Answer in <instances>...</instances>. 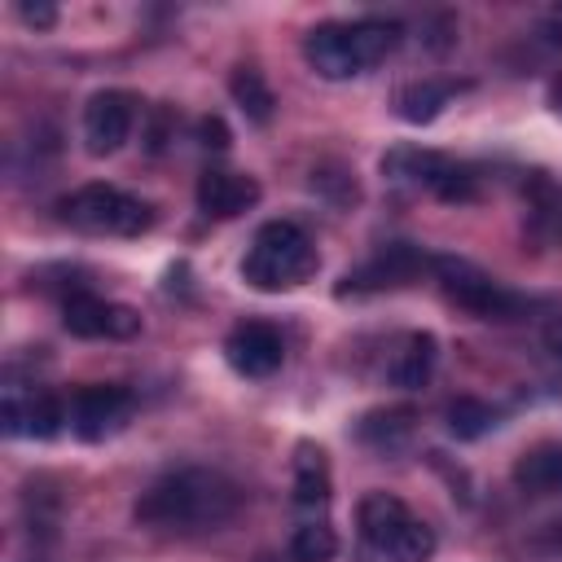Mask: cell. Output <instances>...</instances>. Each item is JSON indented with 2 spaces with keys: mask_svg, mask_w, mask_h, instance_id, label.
I'll return each instance as SVG.
<instances>
[{
  "mask_svg": "<svg viewBox=\"0 0 562 562\" xmlns=\"http://www.w3.org/2000/svg\"><path fill=\"white\" fill-rule=\"evenodd\" d=\"M237 505H241V492L233 479L184 465V470L162 474L149 492H140L136 518L145 527H167V531H206V527L228 522Z\"/></svg>",
  "mask_w": 562,
  "mask_h": 562,
  "instance_id": "1",
  "label": "cell"
},
{
  "mask_svg": "<svg viewBox=\"0 0 562 562\" xmlns=\"http://www.w3.org/2000/svg\"><path fill=\"white\" fill-rule=\"evenodd\" d=\"M400 44V26L382 18L360 22H321L303 40V57L321 79H351L373 70L382 57H391Z\"/></svg>",
  "mask_w": 562,
  "mask_h": 562,
  "instance_id": "2",
  "label": "cell"
},
{
  "mask_svg": "<svg viewBox=\"0 0 562 562\" xmlns=\"http://www.w3.org/2000/svg\"><path fill=\"white\" fill-rule=\"evenodd\" d=\"M312 272H316V246L290 220H268L241 259V277L255 290H290L303 285Z\"/></svg>",
  "mask_w": 562,
  "mask_h": 562,
  "instance_id": "3",
  "label": "cell"
},
{
  "mask_svg": "<svg viewBox=\"0 0 562 562\" xmlns=\"http://www.w3.org/2000/svg\"><path fill=\"white\" fill-rule=\"evenodd\" d=\"M61 220L83 233H110V237H136L154 224V206L145 198H132L114 184H83L57 202Z\"/></svg>",
  "mask_w": 562,
  "mask_h": 562,
  "instance_id": "4",
  "label": "cell"
},
{
  "mask_svg": "<svg viewBox=\"0 0 562 562\" xmlns=\"http://www.w3.org/2000/svg\"><path fill=\"white\" fill-rule=\"evenodd\" d=\"M382 171H386L391 180H400V184L430 189V193L443 198V202H470V198H474V176H470L461 162H452V158H443V154H435V149L400 145V149L382 154Z\"/></svg>",
  "mask_w": 562,
  "mask_h": 562,
  "instance_id": "5",
  "label": "cell"
},
{
  "mask_svg": "<svg viewBox=\"0 0 562 562\" xmlns=\"http://www.w3.org/2000/svg\"><path fill=\"white\" fill-rule=\"evenodd\" d=\"M132 391L119 386V382H97V386H79L75 400H70V426L79 439L97 443V439H110L119 435L127 422H132Z\"/></svg>",
  "mask_w": 562,
  "mask_h": 562,
  "instance_id": "6",
  "label": "cell"
},
{
  "mask_svg": "<svg viewBox=\"0 0 562 562\" xmlns=\"http://www.w3.org/2000/svg\"><path fill=\"white\" fill-rule=\"evenodd\" d=\"M435 272H439V281H443L448 299L461 303L465 312L483 316V321H509V316L518 312V299H514V294H505L492 277H483L479 268H470V263H461V259H435Z\"/></svg>",
  "mask_w": 562,
  "mask_h": 562,
  "instance_id": "7",
  "label": "cell"
},
{
  "mask_svg": "<svg viewBox=\"0 0 562 562\" xmlns=\"http://www.w3.org/2000/svg\"><path fill=\"white\" fill-rule=\"evenodd\" d=\"M136 123V97L123 88H105L83 105V149L92 158H105L114 149H123V140L132 136Z\"/></svg>",
  "mask_w": 562,
  "mask_h": 562,
  "instance_id": "8",
  "label": "cell"
},
{
  "mask_svg": "<svg viewBox=\"0 0 562 562\" xmlns=\"http://www.w3.org/2000/svg\"><path fill=\"white\" fill-rule=\"evenodd\" d=\"M61 325L75 338H132L140 329V316L132 307H123V303H105V299L79 290V294H66Z\"/></svg>",
  "mask_w": 562,
  "mask_h": 562,
  "instance_id": "9",
  "label": "cell"
},
{
  "mask_svg": "<svg viewBox=\"0 0 562 562\" xmlns=\"http://www.w3.org/2000/svg\"><path fill=\"white\" fill-rule=\"evenodd\" d=\"M430 268V259L417 250V246H408V241H391V246H382L364 268H356V272H347L342 277V285H338V294H364V290H391V285H408L413 277H422Z\"/></svg>",
  "mask_w": 562,
  "mask_h": 562,
  "instance_id": "10",
  "label": "cell"
},
{
  "mask_svg": "<svg viewBox=\"0 0 562 562\" xmlns=\"http://www.w3.org/2000/svg\"><path fill=\"white\" fill-rule=\"evenodd\" d=\"M224 356H228V364H233L237 373H246V378H268V373L281 369L285 342H281V334H277L268 321H246V325H237V329L228 334Z\"/></svg>",
  "mask_w": 562,
  "mask_h": 562,
  "instance_id": "11",
  "label": "cell"
},
{
  "mask_svg": "<svg viewBox=\"0 0 562 562\" xmlns=\"http://www.w3.org/2000/svg\"><path fill=\"white\" fill-rule=\"evenodd\" d=\"M0 413H4V430L9 435H26V439H53L61 430V422H66L61 400L48 395V391H35V386L31 391L9 386Z\"/></svg>",
  "mask_w": 562,
  "mask_h": 562,
  "instance_id": "12",
  "label": "cell"
},
{
  "mask_svg": "<svg viewBox=\"0 0 562 562\" xmlns=\"http://www.w3.org/2000/svg\"><path fill=\"white\" fill-rule=\"evenodd\" d=\"M259 202V184L241 171H202L198 176V206L215 220H233Z\"/></svg>",
  "mask_w": 562,
  "mask_h": 562,
  "instance_id": "13",
  "label": "cell"
},
{
  "mask_svg": "<svg viewBox=\"0 0 562 562\" xmlns=\"http://www.w3.org/2000/svg\"><path fill=\"white\" fill-rule=\"evenodd\" d=\"M360 536L373 544V549H386V540L413 518L408 514V505L400 501V496H391V492H369L364 501H360Z\"/></svg>",
  "mask_w": 562,
  "mask_h": 562,
  "instance_id": "14",
  "label": "cell"
},
{
  "mask_svg": "<svg viewBox=\"0 0 562 562\" xmlns=\"http://www.w3.org/2000/svg\"><path fill=\"white\" fill-rule=\"evenodd\" d=\"M514 483L522 492H536V496L562 492V443H540V448L522 452L514 461Z\"/></svg>",
  "mask_w": 562,
  "mask_h": 562,
  "instance_id": "15",
  "label": "cell"
},
{
  "mask_svg": "<svg viewBox=\"0 0 562 562\" xmlns=\"http://www.w3.org/2000/svg\"><path fill=\"white\" fill-rule=\"evenodd\" d=\"M294 501L303 509H321L329 501V461H325V448L316 443L294 448Z\"/></svg>",
  "mask_w": 562,
  "mask_h": 562,
  "instance_id": "16",
  "label": "cell"
},
{
  "mask_svg": "<svg viewBox=\"0 0 562 562\" xmlns=\"http://www.w3.org/2000/svg\"><path fill=\"white\" fill-rule=\"evenodd\" d=\"M435 356H439V351H435V334H408L404 347L395 351V364H391L395 386H404V391L426 386L430 373H435Z\"/></svg>",
  "mask_w": 562,
  "mask_h": 562,
  "instance_id": "17",
  "label": "cell"
},
{
  "mask_svg": "<svg viewBox=\"0 0 562 562\" xmlns=\"http://www.w3.org/2000/svg\"><path fill=\"white\" fill-rule=\"evenodd\" d=\"M452 97V83H435V79H413L395 92V114L404 123H430L439 119V110L448 105Z\"/></svg>",
  "mask_w": 562,
  "mask_h": 562,
  "instance_id": "18",
  "label": "cell"
},
{
  "mask_svg": "<svg viewBox=\"0 0 562 562\" xmlns=\"http://www.w3.org/2000/svg\"><path fill=\"white\" fill-rule=\"evenodd\" d=\"M228 92H233V101L246 110L250 123H268L272 110H277V97H272L268 79H263L255 66H237V70L228 75Z\"/></svg>",
  "mask_w": 562,
  "mask_h": 562,
  "instance_id": "19",
  "label": "cell"
},
{
  "mask_svg": "<svg viewBox=\"0 0 562 562\" xmlns=\"http://www.w3.org/2000/svg\"><path fill=\"white\" fill-rule=\"evenodd\" d=\"M356 435H360L369 448H378V452H395V448H404V439L413 435V413H408V408L369 413V417L356 426Z\"/></svg>",
  "mask_w": 562,
  "mask_h": 562,
  "instance_id": "20",
  "label": "cell"
},
{
  "mask_svg": "<svg viewBox=\"0 0 562 562\" xmlns=\"http://www.w3.org/2000/svg\"><path fill=\"white\" fill-rule=\"evenodd\" d=\"M435 531L422 522V518H408L391 540H386V549H378L386 562H430L435 558Z\"/></svg>",
  "mask_w": 562,
  "mask_h": 562,
  "instance_id": "21",
  "label": "cell"
},
{
  "mask_svg": "<svg viewBox=\"0 0 562 562\" xmlns=\"http://www.w3.org/2000/svg\"><path fill=\"white\" fill-rule=\"evenodd\" d=\"M443 417H448V430H452L457 439H479V435H487V430L496 426V408L483 404V400H474V395H457V400L443 408Z\"/></svg>",
  "mask_w": 562,
  "mask_h": 562,
  "instance_id": "22",
  "label": "cell"
},
{
  "mask_svg": "<svg viewBox=\"0 0 562 562\" xmlns=\"http://www.w3.org/2000/svg\"><path fill=\"white\" fill-rule=\"evenodd\" d=\"M334 553H338V536L325 522H303L290 536V558L294 562H329Z\"/></svg>",
  "mask_w": 562,
  "mask_h": 562,
  "instance_id": "23",
  "label": "cell"
},
{
  "mask_svg": "<svg viewBox=\"0 0 562 562\" xmlns=\"http://www.w3.org/2000/svg\"><path fill=\"white\" fill-rule=\"evenodd\" d=\"M312 189L329 193L334 202H356V198H360V193H356V180H351L347 171H338V167H316V171H312Z\"/></svg>",
  "mask_w": 562,
  "mask_h": 562,
  "instance_id": "24",
  "label": "cell"
},
{
  "mask_svg": "<svg viewBox=\"0 0 562 562\" xmlns=\"http://www.w3.org/2000/svg\"><path fill=\"white\" fill-rule=\"evenodd\" d=\"M171 132H176V114H171L167 105H154V114H149V132H145V149H149V154H162L167 140H171Z\"/></svg>",
  "mask_w": 562,
  "mask_h": 562,
  "instance_id": "25",
  "label": "cell"
},
{
  "mask_svg": "<svg viewBox=\"0 0 562 562\" xmlns=\"http://www.w3.org/2000/svg\"><path fill=\"white\" fill-rule=\"evenodd\" d=\"M198 136H202L206 149H228V127H224L220 114H206V119L198 123Z\"/></svg>",
  "mask_w": 562,
  "mask_h": 562,
  "instance_id": "26",
  "label": "cell"
},
{
  "mask_svg": "<svg viewBox=\"0 0 562 562\" xmlns=\"http://www.w3.org/2000/svg\"><path fill=\"white\" fill-rule=\"evenodd\" d=\"M18 18H22L26 26H35V31H48V26L57 22V9H53V4H18Z\"/></svg>",
  "mask_w": 562,
  "mask_h": 562,
  "instance_id": "27",
  "label": "cell"
},
{
  "mask_svg": "<svg viewBox=\"0 0 562 562\" xmlns=\"http://www.w3.org/2000/svg\"><path fill=\"white\" fill-rule=\"evenodd\" d=\"M544 342H549V351H558V356H562V321H558V325H549Z\"/></svg>",
  "mask_w": 562,
  "mask_h": 562,
  "instance_id": "28",
  "label": "cell"
},
{
  "mask_svg": "<svg viewBox=\"0 0 562 562\" xmlns=\"http://www.w3.org/2000/svg\"><path fill=\"white\" fill-rule=\"evenodd\" d=\"M549 101H553V110L562 114V79H553V88H549Z\"/></svg>",
  "mask_w": 562,
  "mask_h": 562,
  "instance_id": "29",
  "label": "cell"
}]
</instances>
